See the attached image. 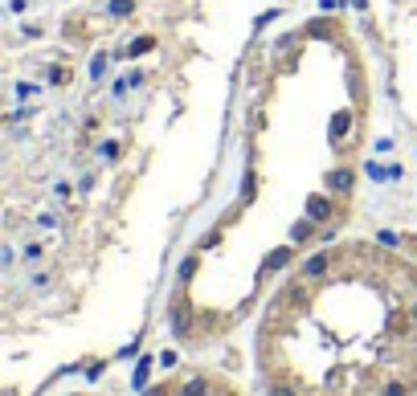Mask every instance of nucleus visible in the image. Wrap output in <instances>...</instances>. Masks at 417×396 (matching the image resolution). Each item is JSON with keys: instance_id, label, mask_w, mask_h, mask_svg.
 I'll use <instances>...</instances> for the list:
<instances>
[{"instance_id": "obj_1", "label": "nucleus", "mask_w": 417, "mask_h": 396, "mask_svg": "<svg viewBox=\"0 0 417 396\" xmlns=\"http://www.w3.org/2000/svg\"><path fill=\"white\" fill-rule=\"evenodd\" d=\"M185 21L164 0H0V368L131 327L168 225L147 184L196 115Z\"/></svg>"}, {"instance_id": "obj_2", "label": "nucleus", "mask_w": 417, "mask_h": 396, "mask_svg": "<svg viewBox=\"0 0 417 396\" xmlns=\"http://www.w3.org/2000/svg\"><path fill=\"white\" fill-rule=\"evenodd\" d=\"M262 396H417V258L376 237L315 245L254 323Z\"/></svg>"}, {"instance_id": "obj_3", "label": "nucleus", "mask_w": 417, "mask_h": 396, "mask_svg": "<svg viewBox=\"0 0 417 396\" xmlns=\"http://www.w3.org/2000/svg\"><path fill=\"white\" fill-rule=\"evenodd\" d=\"M139 396H245L237 384H233L230 376H221V372H213V368H176V372H168L164 380H156V384H147Z\"/></svg>"}, {"instance_id": "obj_4", "label": "nucleus", "mask_w": 417, "mask_h": 396, "mask_svg": "<svg viewBox=\"0 0 417 396\" xmlns=\"http://www.w3.org/2000/svg\"><path fill=\"white\" fill-rule=\"evenodd\" d=\"M70 396H102V393H70Z\"/></svg>"}]
</instances>
